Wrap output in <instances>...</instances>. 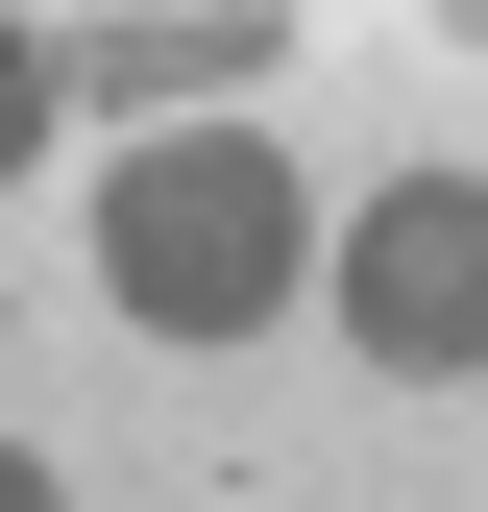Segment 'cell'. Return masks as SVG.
I'll use <instances>...</instances> for the list:
<instances>
[{"label": "cell", "instance_id": "cell-1", "mask_svg": "<svg viewBox=\"0 0 488 512\" xmlns=\"http://www.w3.org/2000/svg\"><path fill=\"white\" fill-rule=\"evenodd\" d=\"M98 293L147 317V342H269V317L318 293V171H293L269 122L122 147V171H98Z\"/></svg>", "mask_w": 488, "mask_h": 512}, {"label": "cell", "instance_id": "cell-2", "mask_svg": "<svg viewBox=\"0 0 488 512\" xmlns=\"http://www.w3.org/2000/svg\"><path fill=\"white\" fill-rule=\"evenodd\" d=\"M342 342L415 366V391L488 366V171H391V196H342Z\"/></svg>", "mask_w": 488, "mask_h": 512}, {"label": "cell", "instance_id": "cell-3", "mask_svg": "<svg viewBox=\"0 0 488 512\" xmlns=\"http://www.w3.org/2000/svg\"><path fill=\"white\" fill-rule=\"evenodd\" d=\"M269 0H171V25H49V98L74 122H122V147H171V122H244L269 98Z\"/></svg>", "mask_w": 488, "mask_h": 512}, {"label": "cell", "instance_id": "cell-4", "mask_svg": "<svg viewBox=\"0 0 488 512\" xmlns=\"http://www.w3.org/2000/svg\"><path fill=\"white\" fill-rule=\"evenodd\" d=\"M49 122H74V98H49V25H0V171H25Z\"/></svg>", "mask_w": 488, "mask_h": 512}, {"label": "cell", "instance_id": "cell-5", "mask_svg": "<svg viewBox=\"0 0 488 512\" xmlns=\"http://www.w3.org/2000/svg\"><path fill=\"white\" fill-rule=\"evenodd\" d=\"M0 512H74V488H49V464H25V439H0Z\"/></svg>", "mask_w": 488, "mask_h": 512}]
</instances>
